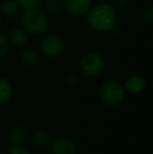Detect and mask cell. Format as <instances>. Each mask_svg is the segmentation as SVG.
I'll return each mask as SVG.
<instances>
[{
	"instance_id": "obj_21",
	"label": "cell",
	"mask_w": 153,
	"mask_h": 154,
	"mask_svg": "<svg viewBox=\"0 0 153 154\" xmlns=\"http://www.w3.org/2000/svg\"><path fill=\"white\" fill-rule=\"evenodd\" d=\"M1 22H2V15L0 14V24H1Z\"/></svg>"
},
{
	"instance_id": "obj_8",
	"label": "cell",
	"mask_w": 153,
	"mask_h": 154,
	"mask_svg": "<svg viewBox=\"0 0 153 154\" xmlns=\"http://www.w3.org/2000/svg\"><path fill=\"white\" fill-rule=\"evenodd\" d=\"M124 86H125V89H127L129 92L133 93V94H137V93H141L145 89L146 81L141 75H133L125 81Z\"/></svg>"
},
{
	"instance_id": "obj_2",
	"label": "cell",
	"mask_w": 153,
	"mask_h": 154,
	"mask_svg": "<svg viewBox=\"0 0 153 154\" xmlns=\"http://www.w3.org/2000/svg\"><path fill=\"white\" fill-rule=\"evenodd\" d=\"M21 24L26 32L34 35L43 34L48 27V19L42 10L38 8H23Z\"/></svg>"
},
{
	"instance_id": "obj_3",
	"label": "cell",
	"mask_w": 153,
	"mask_h": 154,
	"mask_svg": "<svg viewBox=\"0 0 153 154\" xmlns=\"http://www.w3.org/2000/svg\"><path fill=\"white\" fill-rule=\"evenodd\" d=\"M99 97L106 105L115 106L124 100L125 91L123 86L115 80H106L101 84Z\"/></svg>"
},
{
	"instance_id": "obj_11",
	"label": "cell",
	"mask_w": 153,
	"mask_h": 154,
	"mask_svg": "<svg viewBox=\"0 0 153 154\" xmlns=\"http://www.w3.org/2000/svg\"><path fill=\"white\" fill-rule=\"evenodd\" d=\"M38 60V53L34 48H25L20 54V61L26 66H32Z\"/></svg>"
},
{
	"instance_id": "obj_6",
	"label": "cell",
	"mask_w": 153,
	"mask_h": 154,
	"mask_svg": "<svg viewBox=\"0 0 153 154\" xmlns=\"http://www.w3.org/2000/svg\"><path fill=\"white\" fill-rule=\"evenodd\" d=\"M64 6L72 16H84L92 6V0H64Z\"/></svg>"
},
{
	"instance_id": "obj_22",
	"label": "cell",
	"mask_w": 153,
	"mask_h": 154,
	"mask_svg": "<svg viewBox=\"0 0 153 154\" xmlns=\"http://www.w3.org/2000/svg\"><path fill=\"white\" fill-rule=\"evenodd\" d=\"M0 154H2V153H0Z\"/></svg>"
},
{
	"instance_id": "obj_15",
	"label": "cell",
	"mask_w": 153,
	"mask_h": 154,
	"mask_svg": "<svg viewBox=\"0 0 153 154\" xmlns=\"http://www.w3.org/2000/svg\"><path fill=\"white\" fill-rule=\"evenodd\" d=\"M8 48H10V42L8 40V37L3 32H0V59L8 54Z\"/></svg>"
},
{
	"instance_id": "obj_20",
	"label": "cell",
	"mask_w": 153,
	"mask_h": 154,
	"mask_svg": "<svg viewBox=\"0 0 153 154\" xmlns=\"http://www.w3.org/2000/svg\"><path fill=\"white\" fill-rule=\"evenodd\" d=\"M10 154H31V152L19 146H12V148H10Z\"/></svg>"
},
{
	"instance_id": "obj_13",
	"label": "cell",
	"mask_w": 153,
	"mask_h": 154,
	"mask_svg": "<svg viewBox=\"0 0 153 154\" xmlns=\"http://www.w3.org/2000/svg\"><path fill=\"white\" fill-rule=\"evenodd\" d=\"M13 93V88L12 85L8 81H6L5 79L0 78V103L8 101Z\"/></svg>"
},
{
	"instance_id": "obj_1",
	"label": "cell",
	"mask_w": 153,
	"mask_h": 154,
	"mask_svg": "<svg viewBox=\"0 0 153 154\" xmlns=\"http://www.w3.org/2000/svg\"><path fill=\"white\" fill-rule=\"evenodd\" d=\"M118 12L110 3L102 2L91 6L87 12L88 26L94 32H108L115 29Z\"/></svg>"
},
{
	"instance_id": "obj_10",
	"label": "cell",
	"mask_w": 153,
	"mask_h": 154,
	"mask_svg": "<svg viewBox=\"0 0 153 154\" xmlns=\"http://www.w3.org/2000/svg\"><path fill=\"white\" fill-rule=\"evenodd\" d=\"M19 8L20 6L16 0H4L0 4V14L8 18H13L18 14Z\"/></svg>"
},
{
	"instance_id": "obj_14",
	"label": "cell",
	"mask_w": 153,
	"mask_h": 154,
	"mask_svg": "<svg viewBox=\"0 0 153 154\" xmlns=\"http://www.w3.org/2000/svg\"><path fill=\"white\" fill-rule=\"evenodd\" d=\"M33 142L35 145H37L38 147H41V148H44V147H47L50 142V138H49V135L46 133L45 131H37L33 136Z\"/></svg>"
},
{
	"instance_id": "obj_17",
	"label": "cell",
	"mask_w": 153,
	"mask_h": 154,
	"mask_svg": "<svg viewBox=\"0 0 153 154\" xmlns=\"http://www.w3.org/2000/svg\"><path fill=\"white\" fill-rule=\"evenodd\" d=\"M110 4L116 12H124L129 5L128 0H110Z\"/></svg>"
},
{
	"instance_id": "obj_5",
	"label": "cell",
	"mask_w": 153,
	"mask_h": 154,
	"mask_svg": "<svg viewBox=\"0 0 153 154\" xmlns=\"http://www.w3.org/2000/svg\"><path fill=\"white\" fill-rule=\"evenodd\" d=\"M80 67L85 75L96 77L102 72L104 68V60L99 54L88 53L81 59Z\"/></svg>"
},
{
	"instance_id": "obj_7",
	"label": "cell",
	"mask_w": 153,
	"mask_h": 154,
	"mask_svg": "<svg viewBox=\"0 0 153 154\" xmlns=\"http://www.w3.org/2000/svg\"><path fill=\"white\" fill-rule=\"evenodd\" d=\"M54 154H75L76 146L67 137H61L55 140L53 145Z\"/></svg>"
},
{
	"instance_id": "obj_9",
	"label": "cell",
	"mask_w": 153,
	"mask_h": 154,
	"mask_svg": "<svg viewBox=\"0 0 153 154\" xmlns=\"http://www.w3.org/2000/svg\"><path fill=\"white\" fill-rule=\"evenodd\" d=\"M6 37H8V42L15 46H23L26 44L27 40H29L26 32L22 29H18V27L10 29Z\"/></svg>"
},
{
	"instance_id": "obj_18",
	"label": "cell",
	"mask_w": 153,
	"mask_h": 154,
	"mask_svg": "<svg viewBox=\"0 0 153 154\" xmlns=\"http://www.w3.org/2000/svg\"><path fill=\"white\" fill-rule=\"evenodd\" d=\"M19 6L22 8H35L38 4H40L43 0H16Z\"/></svg>"
},
{
	"instance_id": "obj_16",
	"label": "cell",
	"mask_w": 153,
	"mask_h": 154,
	"mask_svg": "<svg viewBox=\"0 0 153 154\" xmlns=\"http://www.w3.org/2000/svg\"><path fill=\"white\" fill-rule=\"evenodd\" d=\"M45 8L48 12L57 13L61 10L62 2L61 0H45Z\"/></svg>"
},
{
	"instance_id": "obj_19",
	"label": "cell",
	"mask_w": 153,
	"mask_h": 154,
	"mask_svg": "<svg viewBox=\"0 0 153 154\" xmlns=\"http://www.w3.org/2000/svg\"><path fill=\"white\" fill-rule=\"evenodd\" d=\"M144 19L149 23H151L153 21V6L151 4H150L145 10V12H144Z\"/></svg>"
},
{
	"instance_id": "obj_12",
	"label": "cell",
	"mask_w": 153,
	"mask_h": 154,
	"mask_svg": "<svg viewBox=\"0 0 153 154\" xmlns=\"http://www.w3.org/2000/svg\"><path fill=\"white\" fill-rule=\"evenodd\" d=\"M25 137L26 134L21 127H14L10 132V140L13 146H20L22 143H24Z\"/></svg>"
},
{
	"instance_id": "obj_4",
	"label": "cell",
	"mask_w": 153,
	"mask_h": 154,
	"mask_svg": "<svg viewBox=\"0 0 153 154\" xmlns=\"http://www.w3.org/2000/svg\"><path fill=\"white\" fill-rule=\"evenodd\" d=\"M65 48L63 39L58 35H48L40 44V51L46 58L59 57Z\"/></svg>"
}]
</instances>
